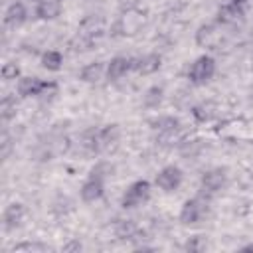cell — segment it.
<instances>
[{
  "label": "cell",
  "instance_id": "cell-1",
  "mask_svg": "<svg viewBox=\"0 0 253 253\" xmlns=\"http://www.w3.org/2000/svg\"><path fill=\"white\" fill-rule=\"evenodd\" d=\"M215 73V61L211 55H200L188 69V79L194 85H204L208 83Z\"/></svg>",
  "mask_w": 253,
  "mask_h": 253
},
{
  "label": "cell",
  "instance_id": "cell-2",
  "mask_svg": "<svg viewBox=\"0 0 253 253\" xmlns=\"http://www.w3.org/2000/svg\"><path fill=\"white\" fill-rule=\"evenodd\" d=\"M148 196H150V184L146 180H136L125 190L121 204H123V208H136V206L144 204L148 200Z\"/></svg>",
  "mask_w": 253,
  "mask_h": 253
},
{
  "label": "cell",
  "instance_id": "cell-3",
  "mask_svg": "<svg viewBox=\"0 0 253 253\" xmlns=\"http://www.w3.org/2000/svg\"><path fill=\"white\" fill-rule=\"evenodd\" d=\"M208 213V202L204 198H192L188 200L182 210H180V221L190 225V223H198L204 215Z\"/></svg>",
  "mask_w": 253,
  "mask_h": 253
},
{
  "label": "cell",
  "instance_id": "cell-4",
  "mask_svg": "<svg viewBox=\"0 0 253 253\" xmlns=\"http://www.w3.org/2000/svg\"><path fill=\"white\" fill-rule=\"evenodd\" d=\"M156 186L164 192H174L178 190V186L182 184V170L178 166H164L158 174H156Z\"/></svg>",
  "mask_w": 253,
  "mask_h": 253
},
{
  "label": "cell",
  "instance_id": "cell-5",
  "mask_svg": "<svg viewBox=\"0 0 253 253\" xmlns=\"http://www.w3.org/2000/svg\"><path fill=\"white\" fill-rule=\"evenodd\" d=\"M130 69H134V57H126V55H117L107 63V77L111 81H117L121 77H125Z\"/></svg>",
  "mask_w": 253,
  "mask_h": 253
},
{
  "label": "cell",
  "instance_id": "cell-6",
  "mask_svg": "<svg viewBox=\"0 0 253 253\" xmlns=\"http://www.w3.org/2000/svg\"><path fill=\"white\" fill-rule=\"evenodd\" d=\"M142 24H144V16L140 12H136V10H128L119 20V32L123 36H132V34H136L140 30Z\"/></svg>",
  "mask_w": 253,
  "mask_h": 253
},
{
  "label": "cell",
  "instance_id": "cell-7",
  "mask_svg": "<svg viewBox=\"0 0 253 253\" xmlns=\"http://www.w3.org/2000/svg\"><path fill=\"white\" fill-rule=\"evenodd\" d=\"M225 180H227L225 170L211 168V170L204 172V176H202V188H204V192L213 194V192H217V190H221L225 186Z\"/></svg>",
  "mask_w": 253,
  "mask_h": 253
},
{
  "label": "cell",
  "instance_id": "cell-8",
  "mask_svg": "<svg viewBox=\"0 0 253 253\" xmlns=\"http://www.w3.org/2000/svg\"><path fill=\"white\" fill-rule=\"evenodd\" d=\"M103 180H105V178L91 174V176H89V180L81 186V200H83V202H87V204L97 202V200L103 196V188H105Z\"/></svg>",
  "mask_w": 253,
  "mask_h": 253
},
{
  "label": "cell",
  "instance_id": "cell-9",
  "mask_svg": "<svg viewBox=\"0 0 253 253\" xmlns=\"http://www.w3.org/2000/svg\"><path fill=\"white\" fill-rule=\"evenodd\" d=\"M121 136V130L117 125H109L105 128H101L99 132H95V144H97V150H109L111 146L117 144Z\"/></svg>",
  "mask_w": 253,
  "mask_h": 253
},
{
  "label": "cell",
  "instance_id": "cell-10",
  "mask_svg": "<svg viewBox=\"0 0 253 253\" xmlns=\"http://www.w3.org/2000/svg\"><path fill=\"white\" fill-rule=\"evenodd\" d=\"M45 87V81L38 77H20L18 79V95L20 97H40Z\"/></svg>",
  "mask_w": 253,
  "mask_h": 253
},
{
  "label": "cell",
  "instance_id": "cell-11",
  "mask_svg": "<svg viewBox=\"0 0 253 253\" xmlns=\"http://www.w3.org/2000/svg\"><path fill=\"white\" fill-rule=\"evenodd\" d=\"M217 42H219V32H217L215 24H204L196 32V43L200 47H213V45H217Z\"/></svg>",
  "mask_w": 253,
  "mask_h": 253
},
{
  "label": "cell",
  "instance_id": "cell-12",
  "mask_svg": "<svg viewBox=\"0 0 253 253\" xmlns=\"http://www.w3.org/2000/svg\"><path fill=\"white\" fill-rule=\"evenodd\" d=\"M162 65V57L158 53H148L144 57H138L134 59V69L140 73V75H150L154 71H158Z\"/></svg>",
  "mask_w": 253,
  "mask_h": 253
},
{
  "label": "cell",
  "instance_id": "cell-13",
  "mask_svg": "<svg viewBox=\"0 0 253 253\" xmlns=\"http://www.w3.org/2000/svg\"><path fill=\"white\" fill-rule=\"evenodd\" d=\"M105 73H107V67H105L103 61H91V63H87V65L81 69L79 77H81V81H85V83H99Z\"/></svg>",
  "mask_w": 253,
  "mask_h": 253
},
{
  "label": "cell",
  "instance_id": "cell-14",
  "mask_svg": "<svg viewBox=\"0 0 253 253\" xmlns=\"http://www.w3.org/2000/svg\"><path fill=\"white\" fill-rule=\"evenodd\" d=\"M61 4H63V0H38L36 14H38L42 20H53V18L59 16Z\"/></svg>",
  "mask_w": 253,
  "mask_h": 253
},
{
  "label": "cell",
  "instance_id": "cell-15",
  "mask_svg": "<svg viewBox=\"0 0 253 253\" xmlns=\"http://www.w3.org/2000/svg\"><path fill=\"white\" fill-rule=\"evenodd\" d=\"M24 213H26V208L22 204H10L6 210H4V227L6 229H14L22 223L24 219Z\"/></svg>",
  "mask_w": 253,
  "mask_h": 253
},
{
  "label": "cell",
  "instance_id": "cell-16",
  "mask_svg": "<svg viewBox=\"0 0 253 253\" xmlns=\"http://www.w3.org/2000/svg\"><path fill=\"white\" fill-rule=\"evenodd\" d=\"M24 20H26V8H24V4L22 2L10 4L8 10H6V14H4V24L8 28H18L20 24H24Z\"/></svg>",
  "mask_w": 253,
  "mask_h": 253
},
{
  "label": "cell",
  "instance_id": "cell-17",
  "mask_svg": "<svg viewBox=\"0 0 253 253\" xmlns=\"http://www.w3.org/2000/svg\"><path fill=\"white\" fill-rule=\"evenodd\" d=\"M61 63H63V57L55 49H49V51H45L42 55V65L45 69H49V71H59L61 69Z\"/></svg>",
  "mask_w": 253,
  "mask_h": 253
},
{
  "label": "cell",
  "instance_id": "cell-18",
  "mask_svg": "<svg viewBox=\"0 0 253 253\" xmlns=\"http://www.w3.org/2000/svg\"><path fill=\"white\" fill-rule=\"evenodd\" d=\"M162 87H158V85H154V87H150L146 93H144V107H148V109H154V107H158L160 105V101H162Z\"/></svg>",
  "mask_w": 253,
  "mask_h": 253
},
{
  "label": "cell",
  "instance_id": "cell-19",
  "mask_svg": "<svg viewBox=\"0 0 253 253\" xmlns=\"http://www.w3.org/2000/svg\"><path fill=\"white\" fill-rule=\"evenodd\" d=\"M115 231H117L119 237L126 239V237H132V235L136 233V225H134V221H130V219H121V221L117 223Z\"/></svg>",
  "mask_w": 253,
  "mask_h": 253
},
{
  "label": "cell",
  "instance_id": "cell-20",
  "mask_svg": "<svg viewBox=\"0 0 253 253\" xmlns=\"http://www.w3.org/2000/svg\"><path fill=\"white\" fill-rule=\"evenodd\" d=\"M16 111V101L12 97H4L2 103H0V115H2V121H8Z\"/></svg>",
  "mask_w": 253,
  "mask_h": 253
},
{
  "label": "cell",
  "instance_id": "cell-21",
  "mask_svg": "<svg viewBox=\"0 0 253 253\" xmlns=\"http://www.w3.org/2000/svg\"><path fill=\"white\" fill-rule=\"evenodd\" d=\"M18 75H20V69H18V65H16V63L8 61V63H4V65H2V79L12 81V79H16Z\"/></svg>",
  "mask_w": 253,
  "mask_h": 253
},
{
  "label": "cell",
  "instance_id": "cell-22",
  "mask_svg": "<svg viewBox=\"0 0 253 253\" xmlns=\"http://www.w3.org/2000/svg\"><path fill=\"white\" fill-rule=\"evenodd\" d=\"M190 251H202V249H206V239L202 237V235H196V237H192L190 241H188V245H186Z\"/></svg>",
  "mask_w": 253,
  "mask_h": 253
},
{
  "label": "cell",
  "instance_id": "cell-23",
  "mask_svg": "<svg viewBox=\"0 0 253 253\" xmlns=\"http://www.w3.org/2000/svg\"><path fill=\"white\" fill-rule=\"evenodd\" d=\"M36 249H43V247L38 243H22V245L14 247V251H36Z\"/></svg>",
  "mask_w": 253,
  "mask_h": 253
},
{
  "label": "cell",
  "instance_id": "cell-24",
  "mask_svg": "<svg viewBox=\"0 0 253 253\" xmlns=\"http://www.w3.org/2000/svg\"><path fill=\"white\" fill-rule=\"evenodd\" d=\"M77 249H81V243L79 241H73V243H69V245L63 247V251H77Z\"/></svg>",
  "mask_w": 253,
  "mask_h": 253
},
{
  "label": "cell",
  "instance_id": "cell-25",
  "mask_svg": "<svg viewBox=\"0 0 253 253\" xmlns=\"http://www.w3.org/2000/svg\"><path fill=\"white\" fill-rule=\"evenodd\" d=\"M243 251H253V245H247V247H243Z\"/></svg>",
  "mask_w": 253,
  "mask_h": 253
},
{
  "label": "cell",
  "instance_id": "cell-26",
  "mask_svg": "<svg viewBox=\"0 0 253 253\" xmlns=\"http://www.w3.org/2000/svg\"><path fill=\"white\" fill-rule=\"evenodd\" d=\"M36 2H38V0H36Z\"/></svg>",
  "mask_w": 253,
  "mask_h": 253
}]
</instances>
